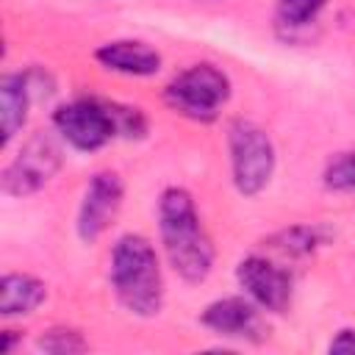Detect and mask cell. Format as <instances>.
<instances>
[{
	"instance_id": "1",
	"label": "cell",
	"mask_w": 355,
	"mask_h": 355,
	"mask_svg": "<svg viewBox=\"0 0 355 355\" xmlns=\"http://www.w3.org/2000/svg\"><path fill=\"white\" fill-rule=\"evenodd\" d=\"M155 222L169 269L189 286L205 283L216 263V247L202 225L194 194L183 186H166L158 194Z\"/></svg>"
},
{
	"instance_id": "2",
	"label": "cell",
	"mask_w": 355,
	"mask_h": 355,
	"mask_svg": "<svg viewBox=\"0 0 355 355\" xmlns=\"http://www.w3.org/2000/svg\"><path fill=\"white\" fill-rule=\"evenodd\" d=\"M108 286L119 308L136 319H153L164 311L166 286L161 258L141 233H122L108 252Z\"/></svg>"
},
{
	"instance_id": "3",
	"label": "cell",
	"mask_w": 355,
	"mask_h": 355,
	"mask_svg": "<svg viewBox=\"0 0 355 355\" xmlns=\"http://www.w3.org/2000/svg\"><path fill=\"white\" fill-rule=\"evenodd\" d=\"M225 144L233 189L247 200L263 194L277 169V150L266 128L247 116H233L225 130Z\"/></svg>"
},
{
	"instance_id": "4",
	"label": "cell",
	"mask_w": 355,
	"mask_h": 355,
	"mask_svg": "<svg viewBox=\"0 0 355 355\" xmlns=\"http://www.w3.org/2000/svg\"><path fill=\"white\" fill-rule=\"evenodd\" d=\"M230 94H233V83L227 72H222L211 61H197V64L183 67L164 86V103L178 116L200 122V125L216 122Z\"/></svg>"
},
{
	"instance_id": "5",
	"label": "cell",
	"mask_w": 355,
	"mask_h": 355,
	"mask_svg": "<svg viewBox=\"0 0 355 355\" xmlns=\"http://www.w3.org/2000/svg\"><path fill=\"white\" fill-rule=\"evenodd\" d=\"M64 166V147L55 130H33L17 150V155L0 172V189L6 197L25 200L42 191Z\"/></svg>"
},
{
	"instance_id": "6",
	"label": "cell",
	"mask_w": 355,
	"mask_h": 355,
	"mask_svg": "<svg viewBox=\"0 0 355 355\" xmlns=\"http://www.w3.org/2000/svg\"><path fill=\"white\" fill-rule=\"evenodd\" d=\"M53 130L78 153H97L114 139H119L116 103L100 97H75L50 114Z\"/></svg>"
},
{
	"instance_id": "7",
	"label": "cell",
	"mask_w": 355,
	"mask_h": 355,
	"mask_svg": "<svg viewBox=\"0 0 355 355\" xmlns=\"http://www.w3.org/2000/svg\"><path fill=\"white\" fill-rule=\"evenodd\" d=\"M125 202V180L114 169H97L89 183L83 186L78 216H75V233L83 244H94L105 236V230L114 225Z\"/></svg>"
},
{
	"instance_id": "8",
	"label": "cell",
	"mask_w": 355,
	"mask_h": 355,
	"mask_svg": "<svg viewBox=\"0 0 355 355\" xmlns=\"http://www.w3.org/2000/svg\"><path fill=\"white\" fill-rule=\"evenodd\" d=\"M236 283L263 313H286L294 300V275L269 255L250 252L236 263Z\"/></svg>"
},
{
	"instance_id": "9",
	"label": "cell",
	"mask_w": 355,
	"mask_h": 355,
	"mask_svg": "<svg viewBox=\"0 0 355 355\" xmlns=\"http://www.w3.org/2000/svg\"><path fill=\"white\" fill-rule=\"evenodd\" d=\"M197 322L208 333H214L219 338H227V341L258 344V341H263L269 336L263 311L247 294H230V297L211 300L200 311Z\"/></svg>"
},
{
	"instance_id": "10",
	"label": "cell",
	"mask_w": 355,
	"mask_h": 355,
	"mask_svg": "<svg viewBox=\"0 0 355 355\" xmlns=\"http://www.w3.org/2000/svg\"><path fill=\"white\" fill-rule=\"evenodd\" d=\"M94 61L125 78H150L161 69V53L141 39H111L94 50Z\"/></svg>"
},
{
	"instance_id": "11",
	"label": "cell",
	"mask_w": 355,
	"mask_h": 355,
	"mask_svg": "<svg viewBox=\"0 0 355 355\" xmlns=\"http://www.w3.org/2000/svg\"><path fill=\"white\" fill-rule=\"evenodd\" d=\"M33 103H36V97L31 92L25 69L22 72H6L0 78V128H3L0 144L3 147H8L14 141V136L25 128Z\"/></svg>"
},
{
	"instance_id": "12",
	"label": "cell",
	"mask_w": 355,
	"mask_h": 355,
	"mask_svg": "<svg viewBox=\"0 0 355 355\" xmlns=\"http://www.w3.org/2000/svg\"><path fill=\"white\" fill-rule=\"evenodd\" d=\"M47 283L31 272H6L0 277V316H31L47 302Z\"/></svg>"
},
{
	"instance_id": "13",
	"label": "cell",
	"mask_w": 355,
	"mask_h": 355,
	"mask_svg": "<svg viewBox=\"0 0 355 355\" xmlns=\"http://www.w3.org/2000/svg\"><path fill=\"white\" fill-rule=\"evenodd\" d=\"M333 230L322 222H300L291 227H283L266 239V247L283 258H308L319 247L333 241Z\"/></svg>"
},
{
	"instance_id": "14",
	"label": "cell",
	"mask_w": 355,
	"mask_h": 355,
	"mask_svg": "<svg viewBox=\"0 0 355 355\" xmlns=\"http://www.w3.org/2000/svg\"><path fill=\"white\" fill-rule=\"evenodd\" d=\"M330 0H275V22L286 31H302L319 19Z\"/></svg>"
},
{
	"instance_id": "15",
	"label": "cell",
	"mask_w": 355,
	"mask_h": 355,
	"mask_svg": "<svg viewBox=\"0 0 355 355\" xmlns=\"http://www.w3.org/2000/svg\"><path fill=\"white\" fill-rule=\"evenodd\" d=\"M322 186L333 194L355 197V150L333 153L322 169Z\"/></svg>"
},
{
	"instance_id": "16",
	"label": "cell",
	"mask_w": 355,
	"mask_h": 355,
	"mask_svg": "<svg viewBox=\"0 0 355 355\" xmlns=\"http://www.w3.org/2000/svg\"><path fill=\"white\" fill-rule=\"evenodd\" d=\"M36 349L47 352V355H78L89 349V341L83 338V333L78 327H50L36 338Z\"/></svg>"
},
{
	"instance_id": "17",
	"label": "cell",
	"mask_w": 355,
	"mask_h": 355,
	"mask_svg": "<svg viewBox=\"0 0 355 355\" xmlns=\"http://www.w3.org/2000/svg\"><path fill=\"white\" fill-rule=\"evenodd\" d=\"M327 352H355V324L338 327L327 341Z\"/></svg>"
},
{
	"instance_id": "18",
	"label": "cell",
	"mask_w": 355,
	"mask_h": 355,
	"mask_svg": "<svg viewBox=\"0 0 355 355\" xmlns=\"http://www.w3.org/2000/svg\"><path fill=\"white\" fill-rule=\"evenodd\" d=\"M22 338V333H17V330H3L0 333V352L3 355H11V349H14V344Z\"/></svg>"
}]
</instances>
